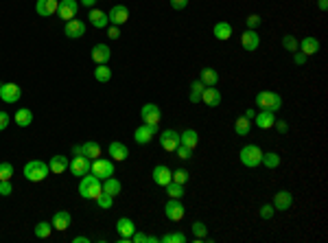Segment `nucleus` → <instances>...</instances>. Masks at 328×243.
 Segmentation results:
<instances>
[{
  "instance_id": "obj_48",
  "label": "nucleus",
  "mask_w": 328,
  "mask_h": 243,
  "mask_svg": "<svg viewBox=\"0 0 328 243\" xmlns=\"http://www.w3.org/2000/svg\"><path fill=\"white\" fill-rule=\"evenodd\" d=\"M260 22H262V20H260V16H258V14H252V16H247V18H245V24H247V29H254V31H256V27H258Z\"/></svg>"
},
{
  "instance_id": "obj_35",
  "label": "nucleus",
  "mask_w": 328,
  "mask_h": 243,
  "mask_svg": "<svg viewBox=\"0 0 328 243\" xmlns=\"http://www.w3.org/2000/svg\"><path fill=\"white\" fill-rule=\"evenodd\" d=\"M204 88L206 86L201 84L199 79H195L190 84V92H188V99H190V103H199L201 101V94H204Z\"/></svg>"
},
{
  "instance_id": "obj_16",
  "label": "nucleus",
  "mask_w": 328,
  "mask_h": 243,
  "mask_svg": "<svg viewBox=\"0 0 328 243\" xmlns=\"http://www.w3.org/2000/svg\"><path fill=\"white\" fill-rule=\"evenodd\" d=\"M241 46H243L245 51H256L258 46H260V35H258L254 29H247V31H243V35H241Z\"/></svg>"
},
{
  "instance_id": "obj_2",
  "label": "nucleus",
  "mask_w": 328,
  "mask_h": 243,
  "mask_svg": "<svg viewBox=\"0 0 328 243\" xmlns=\"http://www.w3.org/2000/svg\"><path fill=\"white\" fill-rule=\"evenodd\" d=\"M48 173H51V169H48V164L42 162V160H31V162L24 164V177L29 182H42V180H46Z\"/></svg>"
},
{
  "instance_id": "obj_32",
  "label": "nucleus",
  "mask_w": 328,
  "mask_h": 243,
  "mask_svg": "<svg viewBox=\"0 0 328 243\" xmlns=\"http://www.w3.org/2000/svg\"><path fill=\"white\" fill-rule=\"evenodd\" d=\"M13 121H16L20 127H29V125L33 123V110H29V107H20V110L16 112V116H13Z\"/></svg>"
},
{
  "instance_id": "obj_8",
  "label": "nucleus",
  "mask_w": 328,
  "mask_h": 243,
  "mask_svg": "<svg viewBox=\"0 0 328 243\" xmlns=\"http://www.w3.org/2000/svg\"><path fill=\"white\" fill-rule=\"evenodd\" d=\"M107 20L114 27H122V24L129 20V9H127L125 5H114L112 9L107 11Z\"/></svg>"
},
{
  "instance_id": "obj_27",
  "label": "nucleus",
  "mask_w": 328,
  "mask_h": 243,
  "mask_svg": "<svg viewBox=\"0 0 328 243\" xmlns=\"http://www.w3.org/2000/svg\"><path fill=\"white\" fill-rule=\"evenodd\" d=\"M68 164H70V158H66V156H52V158L48 160V169H51L52 173L68 171Z\"/></svg>"
},
{
  "instance_id": "obj_23",
  "label": "nucleus",
  "mask_w": 328,
  "mask_h": 243,
  "mask_svg": "<svg viewBox=\"0 0 328 243\" xmlns=\"http://www.w3.org/2000/svg\"><path fill=\"white\" fill-rule=\"evenodd\" d=\"M87 20H90V24L94 29H105L109 24V20H107V14L105 11H101V9H90V14H87Z\"/></svg>"
},
{
  "instance_id": "obj_3",
  "label": "nucleus",
  "mask_w": 328,
  "mask_h": 243,
  "mask_svg": "<svg viewBox=\"0 0 328 243\" xmlns=\"http://www.w3.org/2000/svg\"><path fill=\"white\" fill-rule=\"evenodd\" d=\"M256 107L269 110V112H278L280 107H282V97L276 92H269V90H262V92L256 94Z\"/></svg>"
},
{
  "instance_id": "obj_39",
  "label": "nucleus",
  "mask_w": 328,
  "mask_h": 243,
  "mask_svg": "<svg viewBox=\"0 0 328 243\" xmlns=\"http://www.w3.org/2000/svg\"><path fill=\"white\" fill-rule=\"evenodd\" d=\"M260 164H265L267 169H276V167H280V156H278V154H274V151H267V154H262Z\"/></svg>"
},
{
  "instance_id": "obj_30",
  "label": "nucleus",
  "mask_w": 328,
  "mask_h": 243,
  "mask_svg": "<svg viewBox=\"0 0 328 243\" xmlns=\"http://www.w3.org/2000/svg\"><path fill=\"white\" fill-rule=\"evenodd\" d=\"M319 51V42L315 40L313 35H309V37H304V40L300 42V53H304L306 57H311V55H315Z\"/></svg>"
},
{
  "instance_id": "obj_36",
  "label": "nucleus",
  "mask_w": 328,
  "mask_h": 243,
  "mask_svg": "<svg viewBox=\"0 0 328 243\" xmlns=\"http://www.w3.org/2000/svg\"><path fill=\"white\" fill-rule=\"evenodd\" d=\"M249 129H252V121L245 119V116H239V119L234 121V132L239 134V136H247Z\"/></svg>"
},
{
  "instance_id": "obj_28",
  "label": "nucleus",
  "mask_w": 328,
  "mask_h": 243,
  "mask_svg": "<svg viewBox=\"0 0 328 243\" xmlns=\"http://www.w3.org/2000/svg\"><path fill=\"white\" fill-rule=\"evenodd\" d=\"M179 145L188 147V149H195L197 145H199V134L195 132V129H186V132L179 134Z\"/></svg>"
},
{
  "instance_id": "obj_22",
  "label": "nucleus",
  "mask_w": 328,
  "mask_h": 243,
  "mask_svg": "<svg viewBox=\"0 0 328 243\" xmlns=\"http://www.w3.org/2000/svg\"><path fill=\"white\" fill-rule=\"evenodd\" d=\"M101 186H103V193L112 195V197H116V195L122 193V184H121V182H118L114 175H109V177H105V180H101Z\"/></svg>"
},
{
  "instance_id": "obj_43",
  "label": "nucleus",
  "mask_w": 328,
  "mask_h": 243,
  "mask_svg": "<svg viewBox=\"0 0 328 243\" xmlns=\"http://www.w3.org/2000/svg\"><path fill=\"white\" fill-rule=\"evenodd\" d=\"M11 177H13V164L0 162V180H11Z\"/></svg>"
},
{
  "instance_id": "obj_1",
  "label": "nucleus",
  "mask_w": 328,
  "mask_h": 243,
  "mask_svg": "<svg viewBox=\"0 0 328 243\" xmlns=\"http://www.w3.org/2000/svg\"><path fill=\"white\" fill-rule=\"evenodd\" d=\"M101 193H103L101 180L96 175H92V173H86V175L81 177V182H79V195H81L83 199H96Z\"/></svg>"
},
{
  "instance_id": "obj_45",
  "label": "nucleus",
  "mask_w": 328,
  "mask_h": 243,
  "mask_svg": "<svg viewBox=\"0 0 328 243\" xmlns=\"http://www.w3.org/2000/svg\"><path fill=\"white\" fill-rule=\"evenodd\" d=\"M282 46L287 51H291V53H295V51H297V40L293 35H284L282 37Z\"/></svg>"
},
{
  "instance_id": "obj_13",
  "label": "nucleus",
  "mask_w": 328,
  "mask_h": 243,
  "mask_svg": "<svg viewBox=\"0 0 328 243\" xmlns=\"http://www.w3.org/2000/svg\"><path fill=\"white\" fill-rule=\"evenodd\" d=\"M155 132H157V125H140V127H136L134 138L138 145H149L153 140V136H155Z\"/></svg>"
},
{
  "instance_id": "obj_37",
  "label": "nucleus",
  "mask_w": 328,
  "mask_h": 243,
  "mask_svg": "<svg viewBox=\"0 0 328 243\" xmlns=\"http://www.w3.org/2000/svg\"><path fill=\"white\" fill-rule=\"evenodd\" d=\"M166 195L173 199H182L184 197V184H177V182L171 180L169 184H166Z\"/></svg>"
},
{
  "instance_id": "obj_29",
  "label": "nucleus",
  "mask_w": 328,
  "mask_h": 243,
  "mask_svg": "<svg viewBox=\"0 0 328 243\" xmlns=\"http://www.w3.org/2000/svg\"><path fill=\"white\" fill-rule=\"evenodd\" d=\"M212 35L217 37V40H221V42L230 40L232 37V24L230 22H217L212 27Z\"/></svg>"
},
{
  "instance_id": "obj_10",
  "label": "nucleus",
  "mask_w": 328,
  "mask_h": 243,
  "mask_svg": "<svg viewBox=\"0 0 328 243\" xmlns=\"http://www.w3.org/2000/svg\"><path fill=\"white\" fill-rule=\"evenodd\" d=\"M70 173L77 177H83L86 173H90V160L86 158V156H74V158H70V164H68Z\"/></svg>"
},
{
  "instance_id": "obj_24",
  "label": "nucleus",
  "mask_w": 328,
  "mask_h": 243,
  "mask_svg": "<svg viewBox=\"0 0 328 243\" xmlns=\"http://www.w3.org/2000/svg\"><path fill=\"white\" fill-rule=\"evenodd\" d=\"M201 101H204L208 107H217L219 103H221V92H219V90L214 88V86H210V88H204Z\"/></svg>"
},
{
  "instance_id": "obj_14",
  "label": "nucleus",
  "mask_w": 328,
  "mask_h": 243,
  "mask_svg": "<svg viewBox=\"0 0 328 243\" xmlns=\"http://www.w3.org/2000/svg\"><path fill=\"white\" fill-rule=\"evenodd\" d=\"M160 145L164 151H175L179 145V134L175 132V129H164V132L160 134Z\"/></svg>"
},
{
  "instance_id": "obj_18",
  "label": "nucleus",
  "mask_w": 328,
  "mask_h": 243,
  "mask_svg": "<svg viewBox=\"0 0 328 243\" xmlns=\"http://www.w3.org/2000/svg\"><path fill=\"white\" fill-rule=\"evenodd\" d=\"M107 154H109V158L118 160V162H122V160L129 158V149H127V145H122V142H118V140H112V142H109Z\"/></svg>"
},
{
  "instance_id": "obj_25",
  "label": "nucleus",
  "mask_w": 328,
  "mask_h": 243,
  "mask_svg": "<svg viewBox=\"0 0 328 243\" xmlns=\"http://www.w3.org/2000/svg\"><path fill=\"white\" fill-rule=\"evenodd\" d=\"M109 57H112V51H109L107 44H96L94 49H92V59H94L96 64H107Z\"/></svg>"
},
{
  "instance_id": "obj_17",
  "label": "nucleus",
  "mask_w": 328,
  "mask_h": 243,
  "mask_svg": "<svg viewBox=\"0 0 328 243\" xmlns=\"http://www.w3.org/2000/svg\"><path fill=\"white\" fill-rule=\"evenodd\" d=\"M171 180H173V171H171L166 164H157V167L153 169V182H155L157 186H166Z\"/></svg>"
},
{
  "instance_id": "obj_54",
  "label": "nucleus",
  "mask_w": 328,
  "mask_h": 243,
  "mask_svg": "<svg viewBox=\"0 0 328 243\" xmlns=\"http://www.w3.org/2000/svg\"><path fill=\"white\" fill-rule=\"evenodd\" d=\"M274 127L278 129L280 134H287V132H289V125H287V121H276V123H274Z\"/></svg>"
},
{
  "instance_id": "obj_26",
  "label": "nucleus",
  "mask_w": 328,
  "mask_h": 243,
  "mask_svg": "<svg viewBox=\"0 0 328 243\" xmlns=\"http://www.w3.org/2000/svg\"><path fill=\"white\" fill-rule=\"evenodd\" d=\"M116 230H118V234H121V237L131 239V234L136 232V224L129 219V217H121V219L116 221Z\"/></svg>"
},
{
  "instance_id": "obj_31",
  "label": "nucleus",
  "mask_w": 328,
  "mask_h": 243,
  "mask_svg": "<svg viewBox=\"0 0 328 243\" xmlns=\"http://www.w3.org/2000/svg\"><path fill=\"white\" fill-rule=\"evenodd\" d=\"M199 81L206 86V88H210V86H217L219 84V72L214 70V68H204V70L199 72Z\"/></svg>"
},
{
  "instance_id": "obj_19",
  "label": "nucleus",
  "mask_w": 328,
  "mask_h": 243,
  "mask_svg": "<svg viewBox=\"0 0 328 243\" xmlns=\"http://www.w3.org/2000/svg\"><path fill=\"white\" fill-rule=\"evenodd\" d=\"M254 121H256V127H260V129H271V127H274V123H276V112L260 110V112H256Z\"/></svg>"
},
{
  "instance_id": "obj_58",
  "label": "nucleus",
  "mask_w": 328,
  "mask_h": 243,
  "mask_svg": "<svg viewBox=\"0 0 328 243\" xmlns=\"http://www.w3.org/2000/svg\"><path fill=\"white\" fill-rule=\"evenodd\" d=\"M317 7H319V11H326L328 9V0H317Z\"/></svg>"
},
{
  "instance_id": "obj_53",
  "label": "nucleus",
  "mask_w": 328,
  "mask_h": 243,
  "mask_svg": "<svg viewBox=\"0 0 328 243\" xmlns=\"http://www.w3.org/2000/svg\"><path fill=\"white\" fill-rule=\"evenodd\" d=\"M131 241H134V243H147V234H144V232H138V230H136V232L131 234Z\"/></svg>"
},
{
  "instance_id": "obj_61",
  "label": "nucleus",
  "mask_w": 328,
  "mask_h": 243,
  "mask_svg": "<svg viewBox=\"0 0 328 243\" xmlns=\"http://www.w3.org/2000/svg\"><path fill=\"white\" fill-rule=\"evenodd\" d=\"M0 86H2V84H0Z\"/></svg>"
},
{
  "instance_id": "obj_15",
  "label": "nucleus",
  "mask_w": 328,
  "mask_h": 243,
  "mask_svg": "<svg viewBox=\"0 0 328 243\" xmlns=\"http://www.w3.org/2000/svg\"><path fill=\"white\" fill-rule=\"evenodd\" d=\"M293 204V195L289 193V191H278V193L274 195V202H271V206L276 208V210H289Z\"/></svg>"
},
{
  "instance_id": "obj_50",
  "label": "nucleus",
  "mask_w": 328,
  "mask_h": 243,
  "mask_svg": "<svg viewBox=\"0 0 328 243\" xmlns=\"http://www.w3.org/2000/svg\"><path fill=\"white\" fill-rule=\"evenodd\" d=\"M9 121H11V116L7 112H0V132H4L9 127Z\"/></svg>"
},
{
  "instance_id": "obj_56",
  "label": "nucleus",
  "mask_w": 328,
  "mask_h": 243,
  "mask_svg": "<svg viewBox=\"0 0 328 243\" xmlns=\"http://www.w3.org/2000/svg\"><path fill=\"white\" fill-rule=\"evenodd\" d=\"M99 0H79V7H86V9H94V5Z\"/></svg>"
},
{
  "instance_id": "obj_60",
  "label": "nucleus",
  "mask_w": 328,
  "mask_h": 243,
  "mask_svg": "<svg viewBox=\"0 0 328 243\" xmlns=\"http://www.w3.org/2000/svg\"><path fill=\"white\" fill-rule=\"evenodd\" d=\"M87 241H90L87 237H74L72 239V243H87Z\"/></svg>"
},
{
  "instance_id": "obj_59",
  "label": "nucleus",
  "mask_w": 328,
  "mask_h": 243,
  "mask_svg": "<svg viewBox=\"0 0 328 243\" xmlns=\"http://www.w3.org/2000/svg\"><path fill=\"white\" fill-rule=\"evenodd\" d=\"M72 154H74V156H83V151H81V145H72Z\"/></svg>"
},
{
  "instance_id": "obj_12",
  "label": "nucleus",
  "mask_w": 328,
  "mask_h": 243,
  "mask_svg": "<svg viewBox=\"0 0 328 243\" xmlns=\"http://www.w3.org/2000/svg\"><path fill=\"white\" fill-rule=\"evenodd\" d=\"M140 116H142L144 125H157L162 119V112L155 103H147V105H142V110H140Z\"/></svg>"
},
{
  "instance_id": "obj_49",
  "label": "nucleus",
  "mask_w": 328,
  "mask_h": 243,
  "mask_svg": "<svg viewBox=\"0 0 328 243\" xmlns=\"http://www.w3.org/2000/svg\"><path fill=\"white\" fill-rule=\"evenodd\" d=\"M274 212H276V208L271 206V204H265V206L260 208V217H262V219H271V217H274Z\"/></svg>"
},
{
  "instance_id": "obj_57",
  "label": "nucleus",
  "mask_w": 328,
  "mask_h": 243,
  "mask_svg": "<svg viewBox=\"0 0 328 243\" xmlns=\"http://www.w3.org/2000/svg\"><path fill=\"white\" fill-rule=\"evenodd\" d=\"M254 116H256V110H254V107H249V110H245V119L254 121Z\"/></svg>"
},
{
  "instance_id": "obj_5",
  "label": "nucleus",
  "mask_w": 328,
  "mask_h": 243,
  "mask_svg": "<svg viewBox=\"0 0 328 243\" xmlns=\"http://www.w3.org/2000/svg\"><path fill=\"white\" fill-rule=\"evenodd\" d=\"M90 173H92V175H96L99 180H105V177L114 175V162L99 156V158L90 160Z\"/></svg>"
},
{
  "instance_id": "obj_42",
  "label": "nucleus",
  "mask_w": 328,
  "mask_h": 243,
  "mask_svg": "<svg viewBox=\"0 0 328 243\" xmlns=\"http://www.w3.org/2000/svg\"><path fill=\"white\" fill-rule=\"evenodd\" d=\"M162 243H186V234L184 232H169L160 239Z\"/></svg>"
},
{
  "instance_id": "obj_46",
  "label": "nucleus",
  "mask_w": 328,
  "mask_h": 243,
  "mask_svg": "<svg viewBox=\"0 0 328 243\" xmlns=\"http://www.w3.org/2000/svg\"><path fill=\"white\" fill-rule=\"evenodd\" d=\"M175 154H177L179 160H190L192 158V149H188V147H184V145H177Z\"/></svg>"
},
{
  "instance_id": "obj_11",
  "label": "nucleus",
  "mask_w": 328,
  "mask_h": 243,
  "mask_svg": "<svg viewBox=\"0 0 328 243\" xmlns=\"http://www.w3.org/2000/svg\"><path fill=\"white\" fill-rule=\"evenodd\" d=\"M64 33H66V37H70V40H79V37L86 35V22H83V20H77V18L68 20L66 27H64Z\"/></svg>"
},
{
  "instance_id": "obj_6",
  "label": "nucleus",
  "mask_w": 328,
  "mask_h": 243,
  "mask_svg": "<svg viewBox=\"0 0 328 243\" xmlns=\"http://www.w3.org/2000/svg\"><path fill=\"white\" fill-rule=\"evenodd\" d=\"M164 215H166V219L169 221H182L184 215H186V208L182 206L179 199L169 197V202H166V206H164Z\"/></svg>"
},
{
  "instance_id": "obj_7",
  "label": "nucleus",
  "mask_w": 328,
  "mask_h": 243,
  "mask_svg": "<svg viewBox=\"0 0 328 243\" xmlns=\"http://www.w3.org/2000/svg\"><path fill=\"white\" fill-rule=\"evenodd\" d=\"M79 11V0H59V7H57V16H59L64 22L77 18Z\"/></svg>"
},
{
  "instance_id": "obj_34",
  "label": "nucleus",
  "mask_w": 328,
  "mask_h": 243,
  "mask_svg": "<svg viewBox=\"0 0 328 243\" xmlns=\"http://www.w3.org/2000/svg\"><path fill=\"white\" fill-rule=\"evenodd\" d=\"M94 79L99 81V84H107V81L112 79V68H109L107 64H99L94 70Z\"/></svg>"
},
{
  "instance_id": "obj_4",
  "label": "nucleus",
  "mask_w": 328,
  "mask_h": 243,
  "mask_svg": "<svg viewBox=\"0 0 328 243\" xmlns=\"http://www.w3.org/2000/svg\"><path fill=\"white\" fill-rule=\"evenodd\" d=\"M239 158H241V164H243V167L256 169V167H260L262 151H260V147H256V145H245L243 149H241Z\"/></svg>"
},
{
  "instance_id": "obj_38",
  "label": "nucleus",
  "mask_w": 328,
  "mask_h": 243,
  "mask_svg": "<svg viewBox=\"0 0 328 243\" xmlns=\"http://www.w3.org/2000/svg\"><path fill=\"white\" fill-rule=\"evenodd\" d=\"M52 234V224H48V221H39L37 226H35V237L37 239H48Z\"/></svg>"
},
{
  "instance_id": "obj_21",
  "label": "nucleus",
  "mask_w": 328,
  "mask_h": 243,
  "mask_svg": "<svg viewBox=\"0 0 328 243\" xmlns=\"http://www.w3.org/2000/svg\"><path fill=\"white\" fill-rule=\"evenodd\" d=\"M57 7H59V0H37L35 2V11L39 16H44V18L57 14Z\"/></svg>"
},
{
  "instance_id": "obj_47",
  "label": "nucleus",
  "mask_w": 328,
  "mask_h": 243,
  "mask_svg": "<svg viewBox=\"0 0 328 243\" xmlns=\"http://www.w3.org/2000/svg\"><path fill=\"white\" fill-rule=\"evenodd\" d=\"M11 193H13L11 180H0V195H2V197H9Z\"/></svg>"
},
{
  "instance_id": "obj_40",
  "label": "nucleus",
  "mask_w": 328,
  "mask_h": 243,
  "mask_svg": "<svg viewBox=\"0 0 328 243\" xmlns=\"http://www.w3.org/2000/svg\"><path fill=\"white\" fill-rule=\"evenodd\" d=\"M190 228H192V234L197 237V241H204L206 234H208V228H206L204 221H192Z\"/></svg>"
},
{
  "instance_id": "obj_44",
  "label": "nucleus",
  "mask_w": 328,
  "mask_h": 243,
  "mask_svg": "<svg viewBox=\"0 0 328 243\" xmlns=\"http://www.w3.org/2000/svg\"><path fill=\"white\" fill-rule=\"evenodd\" d=\"M173 182H177V184H186L188 182V171L186 169H175L173 171Z\"/></svg>"
},
{
  "instance_id": "obj_55",
  "label": "nucleus",
  "mask_w": 328,
  "mask_h": 243,
  "mask_svg": "<svg viewBox=\"0 0 328 243\" xmlns=\"http://www.w3.org/2000/svg\"><path fill=\"white\" fill-rule=\"evenodd\" d=\"M293 64H297V66H302V64H306V55L304 53H293Z\"/></svg>"
},
{
  "instance_id": "obj_41",
  "label": "nucleus",
  "mask_w": 328,
  "mask_h": 243,
  "mask_svg": "<svg viewBox=\"0 0 328 243\" xmlns=\"http://www.w3.org/2000/svg\"><path fill=\"white\" fill-rule=\"evenodd\" d=\"M94 202H96V206H99L101 210H109V208H112V204H114V197H112V195H107V193H101Z\"/></svg>"
},
{
  "instance_id": "obj_9",
  "label": "nucleus",
  "mask_w": 328,
  "mask_h": 243,
  "mask_svg": "<svg viewBox=\"0 0 328 243\" xmlns=\"http://www.w3.org/2000/svg\"><path fill=\"white\" fill-rule=\"evenodd\" d=\"M22 97V88L17 84H2L0 86V99L4 103H17Z\"/></svg>"
},
{
  "instance_id": "obj_51",
  "label": "nucleus",
  "mask_w": 328,
  "mask_h": 243,
  "mask_svg": "<svg viewBox=\"0 0 328 243\" xmlns=\"http://www.w3.org/2000/svg\"><path fill=\"white\" fill-rule=\"evenodd\" d=\"M107 37L109 40H118V37H121V27H114L112 24V27L107 29Z\"/></svg>"
},
{
  "instance_id": "obj_20",
  "label": "nucleus",
  "mask_w": 328,
  "mask_h": 243,
  "mask_svg": "<svg viewBox=\"0 0 328 243\" xmlns=\"http://www.w3.org/2000/svg\"><path fill=\"white\" fill-rule=\"evenodd\" d=\"M70 224H72V217H70L68 210H57L55 215H52V228L59 230V232H64V230L70 228Z\"/></svg>"
},
{
  "instance_id": "obj_33",
  "label": "nucleus",
  "mask_w": 328,
  "mask_h": 243,
  "mask_svg": "<svg viewBox=\"0 0 328 243\" xmlns=\"http://www.w3.org/2000/svg\"><path fill=\"white\" fill-rule=\"evenodd\" d=\"M81 151H83V156H86L87 160H94V158H99L101 156V145L96 140H87V142H83L81 145Z\"/></svg>"
},
{
  "instance_id": "obj_52",
  "label": "nucleus",
  "mask_w": 328,
  "mask_h": 243,
  "mask_svg": "<svg viewBox=\"0 0 328 243\" xmlns=\"http://www.w3.org/2000/svg\"><path fill=\"white\" fill-rule=\"evenodd\" d=\"M186 5H188V0H171V7H173L175 11L186 9Z\"/></svg>"
}]
</instances>
